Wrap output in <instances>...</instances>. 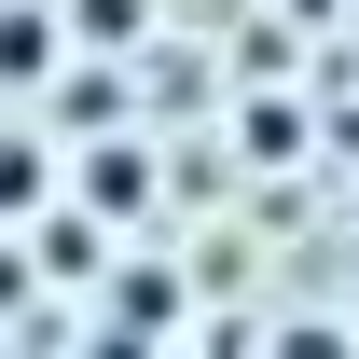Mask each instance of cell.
<instances>
[{"mask_svg":"<svg viewBox=\"0 0 359 359\" xmlns=\"http://www.w3.org/2000/svg\"><path fill=\"white\" fill-rule=\"evenodd\" d=\"M42 194V152H0V208H28Z\"/></svg>","mask_w":359,"mask_h":359,"instance_id":"2","label":"cell"},{"mask_svg":"<svg viewBox=\"0 0 359 359\" xmlns=\"http://www.w3.org/2000/svg\"><path fill=\"white\" fill-rule=\"evenodd\" d=\"M69 28L83 42H138V0H69Z\"/></svg>","mask_w":359,"mask_h":359,"instance_id":"1","label":"cell"}]
</instances>
